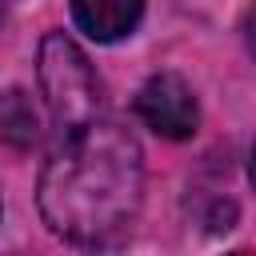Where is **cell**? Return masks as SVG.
Wrapping results in <instances>:
<instances>
[{"mask_svg":"<svg viewBox=\"0 0 256 256\" xmlns=\"http://www.w3.org/2000/svg\"><path fill=\"white\" fill-rule=\"evenodd\" d=\"M140 12H144V0H72L76 24L100 44L128 36L140 24Z\"/></svg>","mask_w":256,"mask_h":256,"instance_id":"277c9868","label":"cell"},{"mask_svg":"<svg viewBox=\"0 0 256 256\" xmlns=\"http://www.w3.org/2000/svg\"><path fill=\"white\" fill-rule=\"evenodd\" d=\"M136 112L140 120L156 132V136H168V140H184L196 132L200 124V108H196V96L192 88L176 76V72H160L152 76L140 96H136Z\"/></svg>","mask_w":256,"mask_h":256,"instance_id":"3957f363","label":"cell"},{"mask_svg":"<svg viewBox=\"0 0 256 256\" xmlns=\"http://www.w3.org/2000/svg\"><path fill=\"white\" fill-rule=\"evenodd\" d=\"M144 156L136 136L112 120H88L40 172V212L48 228L76 244H108L136 220Z\"/></svg>","mask_w":256,"mask_h":256,"instance_id":"6da1fadb","label":"cell"},{"mask_svg":"<svg viewBox=\"0 0 256 256\" xmlns=\"http://www.w3.org/2000/svg\"><path fill=\"white\" fill-rule=\"evenodd\" d=\"M36 76H40V92L48 100V112L64 132L80 128V124H88L96 116V108H100L96 72L88 64V56L64 32H48L44 36Z\"/></svg>","mask_w":256,"mask_h":256,"instance_id":"7a4b0ae2","label":"cell"}]
</instances>
